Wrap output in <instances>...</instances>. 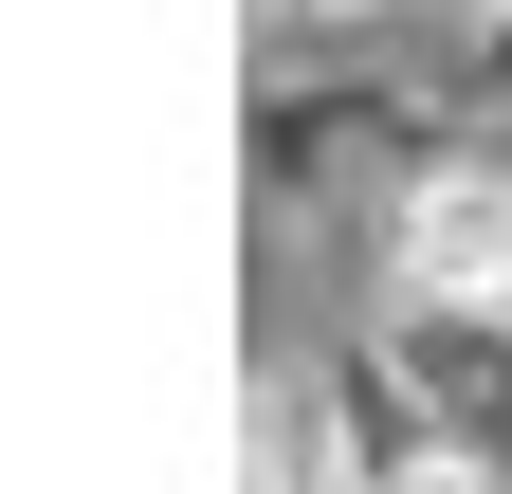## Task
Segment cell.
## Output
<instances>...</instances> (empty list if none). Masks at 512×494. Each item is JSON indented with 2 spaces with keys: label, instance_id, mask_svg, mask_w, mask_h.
<instances>
[{
  "label": "cell",
  "instance_id": "6da1fadb",
  "mask_svg": "<svg viewBox=\"0 0 512 494\" xmlns=\"http://www.w3.org/2000/svg\"><path fill=\"white\" fill-rule=\"evenodd\" d=\"M421 293H512V183H439L421 202Z\"/></svg>",
  "mask_w": 512,
  "mask_h": 494
},
{
  "label": "cell",
  "instance_id": "7a4b0ae2",
  "mask_svg": "<svg viewBox=\"0 0 512 494\" xmlns=\"http://www.w3.org/2000/svg\"><path fill=\"white\" fill-rule=\"evenodd\" d=\"M384 494H494V458H403Z\"/></svg>",
  "mask_w": 512,
  "mask_h": 494
}]
</instances>
